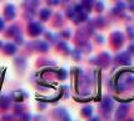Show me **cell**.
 <instances>
[{
  "mask_svg": "<svg viewBox=\"0 0 134 121\" xmlns=\"http://www.w3.org/2000/svg\"><path fill=\"white\" fill-rule=\"evenodd\" d=\"M49 10L48 9H44L43 12H41V14H40V17H41V19H48V17H49Z\"/></svg>",
  "mask_w": 134,
  "mask_h": 121,
  "instance_id": "cell-5",
  "label": "cell"
},
{
  "mask_svg": "<svg viewBox=\"0 0 134 121\" xmlns=\"http://www.w3.org/2000/svg\"><path fill=\"white\" fill-rule=\"evenodd\" d=\"M29 30H30V34L31 35H36V34H39L40 33V27L38 25V24H30L29 25Z\"/></svg>",
  "mask_w": 134,
  "mask_h": 121,
  "instance_id": "cell-1",
  "label": "cell"
},
{
  "mask_svg": "<svg viewBox=\"0 0 134 121\" xmlns=\"http://www.w3.org/2000/svg\"><path fill=\"white\" fill-rule=\"evenodd\" d=\"M15 51H16V48L13 46V44H6L5 46V52L8 54H13V53H15Z\"/></svg>",
  "mask_w": 134,
  "mask_h": 121,
  "instance_id": "cell-3",
  "label": "cell"
},
{
  "mask_svg": "<svg viewBox=\"0 0 134 121\" xmlns=\"http://www.w3.org/2000/svg\"><path fill=\"white\" fill-rule=\"evenodd\" d=\"M1 101H3V102L0 104V106H1V107H8V106H9V98H8V97H3V100H1Z\"/></svg>",
  "mask_w": 134,
  "mask_h": 121,
  "instance_id": "cell-4",
  "label": "cell"
},
{
  "mask_svg": "<svg viewBox=\"0 0 134 121\" xmlns=\"http://www.w3.org/2000/svg\"><path fill=\"white\" fill-rule=\"evenodd\" d=\"M0 46H1V44H0Z\"/></svg>",
  "mask_w": 134,
  "mask_h": 121,
  "instance_id": "cell-7",
  "label": "cell"
},
{
  "mask_svg": "<svg viewBox=\"0 0 134 121\" xmlns=\"http://www.w3.org/2000/svg\"><path fill=\"white\" fill-rule=\"evenodd\" d=\"M3 27H4V24H3V20H1V19H0V30H1V29H3Z\"/></svg>",
  "mask_w": 134,
  "mask_h": 121,
  "instance_id": "cell-6",
  "label": "cell"
},
{
  "mask_svg": "<svg viewBox=\"0 0 134 121\" xmlns=\"http://www.w3.org/2000/svg\"><path fill=\"white\" fill-rule=\"evenodd\" d=\"M14 6L13 5H8L5 8V17L6 19H13L14 18Z\"/></svg>",
  "mask_w": 134,
  "mask_h": 121,
  "instance_id": "cell-2",
  "label": "cell"
}]
</instances>
